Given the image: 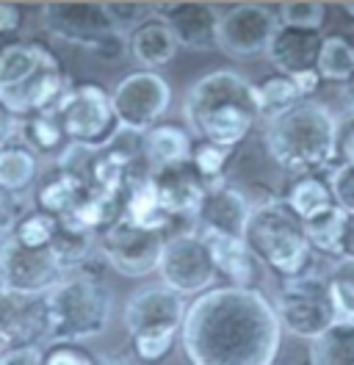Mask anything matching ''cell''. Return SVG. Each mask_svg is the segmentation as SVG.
<instances>
[{"label":"cell","mask_w":354,"mask_h":365,"mask_svg":"<svg viewBox=\"0 0 354 365\" xmlns=\"http://www.w3.org/2000/svg\"><path fill=\"white\" fill-rule=\"evenodd\" d=\"M180 343L191 365H274L283 329L258 288L219 285L186 307Z\"/></svg>","instance_id":"1"},{"label":"cell","mask_w":354,"mask_h":365,"mask_svg":"<svg viewBox=\"0 0 354 365\" xmlns=\"http://www.w3.org/2000/svg\"><path fill=\"white\" fill-rule=\"evenodd\" d=\"M263 116L255 83L233 69H213L194 81L183 100V119L199 141L236 150Z\"/></svg>","instance_id":"2"},{"label":"cell","mask_w":354,"mask_h":365,"mask_svg":"<svg viewBox=\"0 0 354 365\" xmlns=\"http://www.w3.org/2000/svg\"><path fill=\"white\" fill-rule=\"evenodd\" d=\"M338 119L318 100H302L280 114L266 116L263 144L280 169L290 175H315L335 158Z\"/></svg>","instance_id":"3"},{"label":"cell","mask_w":354,"mask_h":365,"mask_svg":"<svg viewBox=\"0 0 354 365\" xmlns=\"http://www.w3.org/2000/svg\"><path fill=\"white\" fill-rule=\"evenodd\" d=\"M47 324H50V343H81L97 338L111 324L108 288L94 272L64 274L47 294Z\"/></svg>","instance_id":"4"},{"label":"cell","mask_w":354,"mask_h":365,"mask_svg":"<svg viewBox=\"0 0 354 365\" xmlns=\"http://www.w3.org/2000/svg\"><path fill=\"white\" fill-rule=\"evenodd\" d=\"M241 241L255 260L266 263L285 279L302 277L313 257L305 225L280 200H268L252 207Z\"/></svg>","instance_id":"5"},{"label":"cell","mask_w":354,"mask_h":365,"mask_svg":"<svg viewBox=\"0 0 354 365\" xmlns=\"http://www.w3.org/2000/svg\"><path fill=\"white\" fill-rule=\"evenodd\" d=\"M50 114L59 122L66 141L88 153L111 147L122 133L116 114L111 108V94L97 83L69 86Z\"/></svg>","instance_id":"6"},{"label":"cell","mask_w":354,"mask_h":365,"mask_svg":"<svg viewBox=\"0 0 354 365\" xmlns=\"http://www.w3.org/2000/svg\"><path fill=\"white\" fill-rule=\"evenodd\" d=\"M271 307L277 313L280 329L302 341H315L335 324L327 279L321 277L302 274V277L285 279Z\"/></svg>","instance_id":"7"},{"label":"cell","mask_w":354,"mask_h":365,"mask_svg":"<svg viewBox=\"0 0 354 365\" xmlns=\"http://www.w3.org/2000/svg\"><path fill=\"white\" fill-rule=\"evenodd\" d=\"M155 272L161 277V285L175 291L177 297H199L211 291L216 282V269L208 244L197 232L166 235Z\"/></svg>","instance_id":"8"},{"label":"cell","mask_w":354,"mask_h":365,"mask_svg":"<svg viewBox=\"0 0 354 365\" xmlns=\"http://www.w3.org/2000/svg\"><path fill=\"white\" fill-rule=\"evenodd\" d=\"M108 94L119 128L131 130V133L153 130L172 103L169 83L158 72H147V69L125 75Z\"/></svg>","instance_id":"9"},{"label":"cell","mask_w":354,"mask_h":365,"mask_svg":"<svg viewBox=\"0 0 354 365\" xmlns=\"http://www.w3.org/2000/svg\"><path fill=\"white\" fill-rule=\"evenodd\" d=\"M277 31L280 23L274 9L263 3H236L219 14L216 47L236 61H252L266 56Z\"/></svg>","instance_id":"10"},{"label":"cell","mask_w":354,"mask_h":365,"mask_svg":"<svg viewBox=\"0 0 354 365\" xmlns=\"http://www.w3.org/2000/svg\"><path fill=\"white\" fill-rule=\"evenodd\" d=\"M64 269L59 266L50 247H25L14 235L0 238V285L28 297H44Z\"/></svg>","instance_id":"11"},{"label":"cell","mask_w":354,"mask_h":365,"mask_svg":"<svg viewBox=\"0 0 354 365\" xmlns=\"http://www.w3.org/2000/svg\"><path fill=\"white\" fill-rule=\"evenodd\" d=\"M163 241L166 232L161 230H144L125 219H116L97 238V250L103 252L111 269H116L122 277H147L158 269Z\"/></svg>","instance_id":"12"},{"label":"cell","mask_w":354,"mask_h":365,"mask_svg":"<svg viewBox=\"0 0 354 365\" xmlns=\"http://www.w3.org/2000/svg\"><path fill=\"white\" fill-rule=\"evenodd\" d=\"M39 17L53 39L91 53H97L116 34L103 3H44Z\"/></svg>","instance_id":"13"},{"label":"cell","mask_w":354,"mask_h":365,"mask_svg":"<svg viewBox=\"0 0 354 365\" xmlns=\"http://www.w3.org/2000/svg\"><path fill=\"white\" fill-rule=\"evenodd\" d=\"M50 324L44 297H28L0 285V354L17 349H44Z\"/></svg>","instance_id":"14"},{"label":"cell","mask_w":354,"mask_h":365,"mask_svg":"<svg viewBox=\"0 0 354 365\" xmlns=\"http://www.w3.org/2000/svg\"><path fill=\"white\" fill-rule=\"evenodd\" d=\"M183 316H186L183 297H177L175 291H169L161 282L133 291L122 313L125 329L131 338L144 335V332H177L180 335Z\"/></svg>","instance_id":"15"},{"label":"cell","mask_w":354,"mask_h":365,"mask_svg":"<svg viewBox=\"0 0 354 365\" xmlns=\"http://www.w3.org/2000/svg\"><path fill=\"white\" fill-rule=\"evenodd\" d=\"M249 213H252V205L238 188L213 182V185H208L197 213H194V222L199 227L197 235L202 238H243Z\"/></svg>","instance_id":"16"},{"label":"cell","mask_w":354,"mask_h":365,"mask_svg":"<svg viewBox=\"0 0 354 365\" xmlns=\"http://www.w3.org/2000/svg\"><path fill=\"white\" fill-rule=\"evenodd\" d=\"M69 78L64 75V69L56 61L39 67L34 75H28L20 86L3 91L0 94V103L17 116V119H25V116L34 114H47L53 111V106L61 100V94L69 89Z\"/></svg>","instance_id":"17"},{"label":"cell","mask_w":354,"mask_h":365,"mask_svg":"<svg viewBox=\"0 0 354 365\" xmlns=\"http://www.w3.org/2000/svg\"><path fill=\"white\" fill-rule=\"evenodd\" d=\"M219 14L213 3H158V17L166 23L177 47L186 50L216 47Z\"/></svg>","instance_id":"18"},{"label":"cell","mask_w":354,"mask_h":365,"mask_svg":"<svg viewBox=\"0 0 354 365\" xmlns=\"http://www.w3.org/2000/svg\"><path fill=\"white\" fill-rule=\"evenodd\" d=\"M150 182H153L158 202L169 219L175 216H194L199 202L208 191V182L191 169V163H175V166H161L150 169Z\"/></svg>","instance_id":"19"},{"label":"cell","mask_w":354,"mask_h":365,"mask_svg":"<svg viewBox=\"0 0 354 365\" xmlns=\"http://www.w3.org/2000/svg\"><path fill=\"white\" fill-rule=\"evenodd\" d=\"M318 45H321V36L313 31L280 28L266 50V58L277 69V75H296L305 69H315Z\"/></svg>","instance_id":"20"},{"label":"cell","mask_w":354,"mask_h":365,"mask_svg":"<svg viewBox=\"0 0 354 365\" xmlns=\"http://www.w3.org/2000/svg\"><path fill=\"white\" fill-rule=\"evenodd\" d=\"M128 53L136 64H141L147 72H155L158 67H166L177 56V42L172 39L166 23L155 14L128 34Z\"/></svg>","instance_id":"21"},{"label":"cell","mask_w":354,"mask_h":365,"mask_svg":"<svg viewBox=\"0 0 354 365\" xmlns=\"http://www.w3.org/2000/svg\"><path fill=\"white\" fill-rule=\"evenodd\" d=\"M119 219L131 222L136 227L144 230H163L169 227V216L163 213V207L158 202V194H155L150 175H136L125 194H122V210H119Z\"/></svg>","instance_id":"22"},{"label":"cell","mask_w":354,"mask_h":365,"mask_svg":"<svg viewBox=\"0 0 354 365\" xmlns=\"http://www.w3.org/2000/svg\"><path fill=\"white\" fill-rule=\"evenodd\" d=\"M216 277H224L233 288H252L255 257L243 247L241 238H205Z\"/></svg>","instance_id":"23"},{"label":"cell","mask_w":354,"mask_h":365,"mask_svg":"<svg viewBox=\"0 0 354 365\" xmlns=\"http://www.w3.org/2000/svg\"><path fill=\"white\" fill-rule=\"evenodd\" d=\"M280 202H283L302 225H308V222L324 216L327 210L335 207L330 185H327L324 178H318V175H302V178L290 180L285 197H283Z\"/></svg>","instance_id":"24"},{"label":"cell","mask_w":354,"mask_h":365,"mask_svg":"<svg viewBox=\"0 0 354 365\" xmlns=\"http://www.w3.org/2000/svg\"><path fill=\"white\" fill-rule=\"evenodd\" d=\"M191 138L177 125H155L153 130L141 133V155L147 158L150 169L175 166L191 158Z\"/></svg>","instance_id":"25"},{"label":"cell","mask_w":354,"mask_h":365,"mask_svg":"<svg viewBox=\"0 0 354 365\" xmlns=\"http://www.w3.org/2000/svg\"><path fill=\"white\" fill-rule=\"evenodd\" d=\"M56 61V56L39 42H14L0 50V94L20 86L28 75Z\"/></svg>","instance_id":"26"},{"label":"cell","mask_w":354,"mask_h":365,"mask_svg":"<svg viewBox=\"0 0 354 365\" xmlns=\"http://www.w3.org/2000/svg\"><path fill=\"white\" fill-rule=\"evenodd\" d=\"M88 185L81 178L69 175L64 169H56V175H50L47 180L39 185L36 191V202H39V210L56 216V219H64L66 213L72 210V205L84 197Z\"/></svg>","instance_id":"27"},{"label":"cell","mask_w":354,"mask_h":365,"mask_svg":"<svg viewBox=\"0 0 354 365\" xmlns=\"http://www.w3.org/2000/svg\"><path fill=\"white\" fill-rule=\"evenodd\" d=\"M315 72L321 81L330 83H346L354 72V45L346 36H321L318 56H315Z\"/></svg>","instance_id":"28"},{"label":"cell","mask_w":354,"mask_h":365,"mask_svg":"<svg viewBox=\"0 0 354 365\" xmlns=\"http://www.w3.org/2000/svg\"><path fill=\"white\" fill-rule=\"evenodd\" d=\"M64 141V133L59 128V122L53 119V114H34L20 119L17 125V144L25 147L28 153H34L36 158L39 155H50L61 147Z\"/></svg>","instance_id":"29"},{"label":"cell","mask_w":354,"mask_h":365,"mask_svg":"<svg viewBox=\"0 0 354 365\" xmlns=\"http://www.w3.org/2000/svg\"><path fill=\"white\" fill-rule=\"evenodd\" d=\"M313 365H354V324H332L313 341Z\"/></svg>","instance_id":"30"},{"label":"cell","mask_w":354,"mask_h":365,"mask_svg":"<svg viewBox=\"0 0 354 365\" xmlns=\"http://www.w3.org/2000/svg\"><path fill=\"white\" fill-rule=\"evenodd\" d=\"M39 160L34 153H28L20 144H11L0 150V191L6 194H20L36 178Z\"/></svg>","instance_id":"31"},{"label":"cell","mask_w":354,"mask_h":365,"mask_svg":"<svg viewBox=\"0 0 354 365\" xmlns=\"http://www.w3.org/2000/svg\"><path fill=\"white\" fill-rule=\"evenodd\" d=\"M338 324H354V260H340L327 279Z\"/></svg>","instance_id":"32"},{"label":"cell","mask_w":354,"mask_h":365,"mask_svg":"<svg viewBox=\"0 0 354 365\" xmlns=\"http://www.w3.org/2000/svg\"><path fill=\"white\" fill-rule=\"evenodd\" d=\"M280 28H293V31H313L318 34L327 20V6L318 0H290L280 3L274 9Z\"/></svg>","instance_id":"33"},{"label":"cell","mask_w":354,"mask_h":365,"mask_svg":"<svg viewBox=\"0 0 354 365\" xmlns=\"http://www.w3.org/2000/svg\"><path fill=\"white\" fill-rule=\"evenodd\" d=\"M343 219L346 213L340 207H332L324 216L313 219L305 225V235H308L310 250H318L324 255H335L340 257V232H343Z\"/></svg>","instance_id":"34"},{"label":"cell","mask_w":354,"mask_h":365,"mask_svg":"<svg viewBox=\"0 0 354 365\" xmlns=\"http://www.w3.org/2000/svg\"><path fill=\"white\" fill-rule=\"evenodd\" d=\"M255 94H258L263 116L280 114V111H285L290 106L302 103L299 91H296L293 81L288 75H271V78H266L263 83H255Z\"/></svg>","instance_id":"35"},{"label":"cell","mask_w":354,"mask_h":365,"mask_svg":"<svg viewBox=\"0 0 354 365\" xmlns=\"http://www.w3.org/2000/svg\"><path fill=\"white\" fill-rule=\"evenodd\" d=\"M59 230V219L44 213V210H28L20 222L11 227V232L6 235H14L20 244L25 247H50L53 244V235Z\"/></svg>","instance_id":"36"},{"label":"cell","mask_w":354,"mask_h":365,"mask_svg":"<svg viewBox=\"0 0 354 365\" xmlns=\"http://www.w3.org/2000/svg\"><path fill=\"white\" fill-rule=\"evenodd\" d=\"M230 155H233V150H224V147L211 144V141H197L191 147L188 163H191V169L202 180L208 185H213V182H221V175H224V169L230 163Z\"/></svg>","instance_id":"37"},{"label":"cell","mask_w":354,"mask_h":365,"mask_svg":"<svg viewBox=\"0 0 354 365\" xmlns=\"http://www.w3.org/2000/svg\"><path fill=\"white\" fill-rule=\"evenodd\" d=\"M111 28L122 36H128L141 23L158 14V3H103Z\"/></svg>","instance_id":"38"},{"label":"cell","mask_w":354,"mask_h":365,"mask_svg":"<svg viewBox=\"0 0 354 365\" xmlns=\"http://www.w3.org/2000/svg\"><path fill=\"white\" fill-rule=\"evenodd\" d=\"M177 341V332H144V335H136L131 338L133 351L141 363H161Z\"/></svg>","instance_id":"39"},{"label":"cell","mask_w":354,"mask_h":365,"mask_svg":"<svg viewBox=\"0 0 354 365\" xmlns=\"http://www.w3.org/2000/svg\"><path fill=\"white\" fill-rule=\"evenodd\" d=\"M327 185L332 191L335 207H340L343 213H354V169L352 166H332V175L327 178Z\"/></svg>","instance_id":"40"},{"label":"cell","mask_w":354,"mask_h":365,"mask_svg":"<svg viewBox=\"0 0 354 365\" xmlns=\"http://www.w3.org/2000/svg\"><path fill=\"white\" fill-rule=\"evenodd\" d=\"M42 365H94V354L81 343H50L42 351Z\"/></svg>","instance_id":"41"},{"label":"cell","mask_w":354,"mask_h":365,"mask_svg":"<svg viewBox=\"0 0 354 365\" xmlns=\"http://www.w3.org/2000/svg\"><path fill=\"white\" fill-rule=\"evenodd\" d=\"M335 158H340L343 166L354 169V114L338 125V138H335Z\"/></svg>","instance_id":"42"},{"label":"cell","mask_w":354,"mask_h":365,"mask_svg":"<svg viewBox=\"0 0 354 365\" xmlns=\"http://www.w3.org/2000/svg\"><path fill=\"white\" fill-rule=\"evenodd\" d=\"M25 213H28V210L22 207V200H6V197L0 194V238H3L6 232H11V227L20 222Z\"/></svg>","instance_id":"43"},{"label":"cell","mask_w":354,"mask_h":365,"mask_svg":"<svg viewBox=\"0 0 354 365\" xmlns=\"http://www.w3.org/2000/svg\"><path fill=\"white\" fill-rule=\"evenodd\" d=\"M17 125H20V119L0 103V150L17 144Z\"/></svg>","instance_id":"44"},{"label":"cell","mask_w":354,"mask_h":365,"mask_svg":"<svg viewBox=\"0 0 354 365\" xmlns=\"http://www.w3.org/2000/svg\"><path fill=\"white\" fill-rule=\"evenodd\" d=\"M288 78L293 81V86H296L302 100H310V94L318 89V83H321V78H318L315 69H305V72H296V75H288Z\"/></svg>","instance_id":"45"},{"label":"cell","mask_w":354,"mask_h":365,"mask_svg":"<svg viewBox=\"0 0 354 365\" xmlns=\"http://www.w3.org/2000/svg\"><path fill=\"white\" fill-rule=\"evenodd\" d=\"M20 23H22L20 6H14V3H0V36L17 31Z\"/></svg>","instance_id":"46"},{"label":"cell","mask_w":354,"mask_h":365,"mask_svg":"<svg viewBox=\"0 0 354 365\" xmlns=\"http://www.w3.org/2000/svg\"><path fill=\"white\" fill-rule=\"evenodd\" d=\"M340 260H354V213H346L340 232Z\"/></svg>","instance_id":"47"},{"label":"cell","mask_w":354,"mask_h":365,"mask_svg":"<svg viewBox=\"0 0 354 365\" xmlns=\"http://www.w3.org/2000/svg\"><path fill=\"white\" fill-rule=\"evenodd\" d=\"M340 94H343V103L352 108V114H354V72L349 75L346 83H340Z\"/></svg>","instance_id":"48"},{"label":"cell","mask_w":354,"mask_h":365,"mask_svg":"<svg viewBox=\"0 0 354 365\" xmlns=\"http://www.w3.org/2000/svg\"><path fill=\"white\" fill-rule=\"evenodd\" d=\"M94 365H131V363H125V360H119V357L103 354V357H94Z\"/></svg>","instance_id":"49"},{"label":"cell","mask_w":354,"mask_h":365,"mask_svg":"<svg viewBox=\"0 0 354 365\" xmlns=\"http://www.w3.org/2000/svg\"><path fill=\"white\" fill-rule=\"evenodd\" d=\"M343 9H346V14H352L354 17V3H343Z\"/></svg>","instance_id":"50"},{"label":"cell","mask_w":354,"mask_h":365,"mask_svg":"<svg viewBox=\"0 0 354 365\" xmlns=\"http://www.w3.org/2000/svg\"><path fill=\"white\" fill-rule=\"evenodd\" d=\"M0 365H3V354H0Z\"/></svg>","instance_id":"51"}]
</instances>
